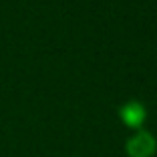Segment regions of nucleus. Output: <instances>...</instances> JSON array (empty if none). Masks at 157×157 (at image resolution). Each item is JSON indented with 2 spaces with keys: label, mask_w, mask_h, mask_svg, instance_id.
Returning <instances> with one entry per match:
<instances>
[{
  "label": "nucleus",
  "mask_w": 157,
  "mask_h": 157,
  "mask_svg": "<svg viewBox=\"0 0 157 157\" xmlns=\"http://www.w3.org/2000/svg\"><path fill=\"white\" fill-rule=\"evenodd\" d=\"M157 137L147 129H137L125 141V155L127 157H155Z\"/></svg>",
  "instance_id": "obj_1"
},
{
  "label": "nucleus",
  "mask_w": 157,
  "mask_h": 157,
  "mask_svg": "<svg viewBox=\"0 0 157 157\" xmlns=\"http://www.w3.org/2000/svg\"><path fill=\"white\" fill-rule=\"evenodd\" d=\"M119 119L131 131L143 129V123L147 121V109H145V105L141 101L131 99V101H127L125 105L119 107Z\"/></svg>",
  "instance_id": "obj_2"
}]
</instances>
